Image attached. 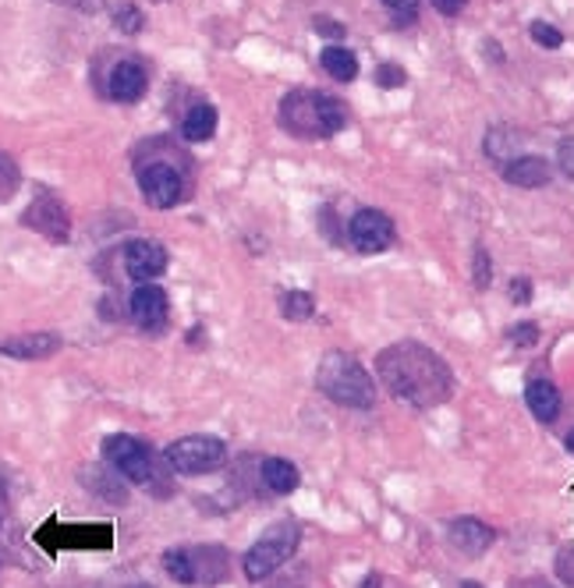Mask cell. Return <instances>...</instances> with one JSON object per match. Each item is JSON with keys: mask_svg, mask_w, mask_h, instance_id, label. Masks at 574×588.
Segmentation results:
<instances>
[{"mask_svg": "<svg viewBox=\"0 0 574 588\" xmlns=\"http://www.w3.org/2000/svg\"><path fill=\"white\" fill-rule=\"evenodd\" d=\"M316 387L341 408L365 411L376 404V384L369 379V373H365V365L344 352L323 355V362H319V369H316Z\"/></svg>", "mask_w": 574, "mask_h": 588, "instance_id": "obj_3", "label": "cell"}, {"mask_svg": "<svg viewBox=\"0 0 574 588\" xmlns=\"http://www.w3.org/2000/svg\"><path fill=\"white\" fill-rule=\"evenodd\" d=\"M429 4H433L440 14H446V19H454V14H461V11H465V4H468V0H429Z\"/></svg>", "mask_w": 574, "mask_h": 588, "instance_id": "obj_35", "label": "cell"}, {"mask_svg": "<svg viewBox=\"0 0 574 588\" xmlns=\"http://www.w3.org/2000/svg\"><path fill=\"white\" fill-rule=\"evenodd\" d=\"M347 237H351V248L362 252V256H379V252H387L394 245L397 231H394V220L387 213L365 206V210L351 217Z\"/></svg>", "mask_w": 574, "mask_h": 588, "instance_id": "obj_9", "label": "cell"}, {"mask_svg": "<svg viewBox=\"0 0 574 588\" xmlns=\"http://www.w3.org/2000/svg\"><path fill=\"white\" fill-rule=\"evenodd\" d=\"M489 280H493L489 252H486V248H478V252H475V288H478V291H486V288H489Z\"/></svg>", "mask_w": 574, "mask_h": 588, "instance_id": "obj_26", "label": "cell"}, {"mask_svg": "<svg viewBox=\"0 0 574 588\" xmlns=\"http://www.w3.org/2000/svg\"><path fill=\"white\" fill-rule=\"evenodd\" d=\"M280 312L287 323H306L316 315V298L309 291H287L280 301Z\"/></svg>", "mask_w": 574, "mask_h": 588, "instance_id": "obj_21", "label": "cell"}, {"mask_svg": "<svg viewBox=\"0 0 574 588\" xmlns=\"http://www.w3.org/2000/svg\"><path fill=\"white\" fill-rule=\"evenodd\" d=\"M132 588H153V585H132Z\"/></svg>", "mask_w": 574, "mask_h": 588, "instance_id": "obj_40", "label": "cell"}, {"mask_svg": "<svg viewBox=\"0 0 574 588\" xmlns=\"http://www.w3.org/2000/svg\"><path fill=\"white\" fill-rule=\"evenodd\" d=\"M510 588H550L547 581H539V578H521V581H515Z\"/></svg>", "mask_w": 574, "mask_h": 588, "instance_id": "obj_36", "label": "cell"}, {"mask_svg": "<svg viewBox=\"0 0 574 588\" xmlns=\"http://www.w3.org/2000/svg\"><path fill=\"white\" fill-rule=\"evenodd\" d=\"M510 301H515V306H529L532 301V280L529 277L510 280Z\"/></svg>", "mask_w": 574, "mask_h": 588, "instance_id": "obj_31", "label": "cell"}, {"mask_svg": "<svg viewBox=\"0 0 574 588\" xmlns=\"http://www.w3.org/2000/svg\"><path fill=\"white\" fill-rule=\"evenodd\" d=\"M556 164H561V170L567 174V178L574 181V135L564 138L561 146H556Z\"/></svg>", "mask_w": 574, "mask_h": 588, "instance_id": "obj_30", "label": "cell"}, {"mask_svg": "<svg viewBox=\"0 0 574 588\" xmlns=\"http://www.w3.org/2000/svg\"><path fill=\"white\" fill-rule=\"evenodd\" d=\"M376 86H383V89L405 86V71L397 68V65H379V71H376Z\"/></svg>", "mask_w": 574, "mask_h": 588, "instance_id": "obj_28", "label": "cell"}, {"mask_svg": "<svg viewBox=\"0 0 574 588\" xmlns=\"http://www.w3.org/2000/svg\"><path fill=\"white\" fill-rule=\"evenodd\" d=\"M121 263H124V274L139 280V284H153L156 277L167 274V252L164 245L146 242V237H139V242H128L121 248Z\"/></svg>", "mask_w": 574, "mask_h": 588, "instance_id": "obj_11", "label": "cell"}, {"mask_svg": "<svg viewBox=\"0 0 574 588\" xmlns=\"http://www.w3.org/2000/svg\"><path fill=\"white\" fill-rule=\"evenodd\" d=\"M114 25L121 29L124 36H139L142 25H146V19H142V11L135 4H118L114 8Z\"/></svg>", "mask_w": 574, "mask_h": 588, "instance_id": "obj_23", "label": "cell"}, {"mask_svg": "<svg viewBox=\"0 0 574 588\" xmlns=\"http://www.w3.org/2000/svg\"><path fill=\"white\" fill-rule=\"evenodd\" d=\"M319 65H323V71L330 75V78H338V82H355L358 78V57L351 54V51H344V46H327L323 54H319Z\"/></svg>", "mask_w": 574, "mask_h": 588, "instance_id": "obj_20", "label": "cell"}, {"mask_svg": "<svg viewBox=\"0 0 574 588\" xmlns=\"http://www.w3.org/2000/svg\"><path fill=\"white\" fill-rule=\"evenodd\" d=\"M139 192L153 210H170L185 199V170L167 156L139 160Z\"/></svg>", "mask_w": 574, "mask_h": 588, "instance_id": "obj_8", "label": "cell"}, {"mask_svg": "<svg viewBox=\"0 0 574 588\" xmlns=\"http://www.w3.org/2000/svg\"><path fill=\"white\" fill-rule=\"evenodd\" d=\"M164 567H167V575L181 585H196V581L217 585V581H228L231 556L223 546H178L164 553Z\"/></svg>", "mask_w": 574, "mask_h": 588, "instance_id": "obj_6", "label": "cell"}, {"mask_svg": "<svg viewBox=\"0 0 574 588\" xmlns=\"http://www.w3.org/2000/svg\"><path fill=\"white\" fill-rule=\"evenodd\" d=\"M103 457H107V465L118 475H124L128 482L146 486V489H164V497H167L170 486L164 482V468H159L156 454L142 440L128 436V433L107 436L103 440Z\"/></svg>", "mask_w": 574, "mask_h": 588, "instance_id": "obj_4", "label": "cell"}, {"mask_svg": "<svg viewBox=\"0 0 574 588\" xmlns=\"http://www.w3.org/2000/svg\"><path fill=\"white\" fill-rule=\"evenodd\" d=\"M19 185H22L19 164H14L8 153H0V202H8L14 192H19Z\"/></svg>", "mask_w": 574, "mask_h": 588, "instance_id": "obj_22", "label": "cell"}, {"mask_svg": "<svg viewBox=\"0 0 574 588\" xmlns=\"http://www.w3.org/2000/svg\"><path fill=\"white\" fill-rule=\"evenodd\" d=\"M164 461L178 475H210L228 461V447L217 436H181L164 451Z\"/></svg>", "mask_w": 574, "mask_h": 588, "instance_id": "obj_7", "label": "cell"}, {"mask_svg": "<svg viewBox=\"0 0 574 588\" xmlns=\"http://www.w3.org/2000/svg\"><path fill=\"white\" fill-rule=\"evenodd\" d=\"M298 543H301V524L291 521V518L277 521L274 529H266V532L252 543V550L245 553V561H242L245 578H249V581L269 578L274 570H280L287 561H291L295 550H298Z\"/></svg>", "mask_w": 574, "mask_h": 588, "instance_id": "obj_5", "label": "cell"}, {"mask_svg": "<svg viewBox=\"0 0 574 588\" xmlns=\"http://www.w3.org/2000/svg\"><path fill=\"white\" fill-rule=\"evenodd\" d=\"M461 588H483V585H475V581H465V585H461Z\"/></svg>", "mask_w": 574, "mask_h": 588, "instance_id": "obj_39", "label": "cell"}, {"mask_svg": "<svg viewBox=\"0 0 574 588\" xmlns=\"http://www.w3.org/2000/svg\"><path fill=\"white\" fill-rule=\"evenodd\" d=\"M446 539H451V546L457 553H465V556H483L489 546H493V539H497V532L489 529V524H483L478 518H454L451 521V529H446Z\"/></svg>", "mask_w": 574, "mask_h": 588, "instance_id": "obj_14", "label": "cell"}, {"mask_svg": "<svg viewBox=\"0 0 574 588\" xmlns=\"http://www.w3.org/2000/svg\"><path fill=\"white\" fill-rule=\"evenodd\" d=\"M525 404L539 422H553L561 415V390H556L547 376H532L529 387H525Z\"/></svg>", "mask_w": 574, "mask_h": 588, "instance_id": "obj_17", "label": "cell"}, {"mask_svg": "<svg viewBox=\"0 0 574 588\" xmlns=\"http://www.w3.org/2000/svg\"><path fill=\"white\" fill-rule=\"evenodd\" d=\"M362 588H383V578H379V575H369Z\"/></svg>", "mask_w": 574, "mask_h": 588, "instance_id": "obj_37", "label": "cell"}, {"mask_svg": "<svg viewBox=\"0 0 574 588\" xmlns=\"http://www.w3.org/2000/svg\"><path fill=\"white\" fill-rule=\"evenodd\" d=\"M54 4L75 8V11H82V14H96V11H103V0H54Z\"/></svg>", "mask_w": 574, "mask_h": 588, "instance_id": "obj_34", "label": "cell"}, {"mask_svg": "<svg viewBox=\"0 0 574 588\" xmlns=\"http://www.w3.org/2000/svg\"><path fill=\"white\" fill-rule=\"evenodd\" d=\"M57 352H60V337H57V333H22V337L0 341V355L22 358V362L51 358V355H57Z\"/></svg>", "mask_w": 574, "mask_h": 588, "instance_id": "obj_15", "label": "cell"}, {"mask_svg": "<svg viewBox=\"0 0 574 588\" xmlns=\"http://www.w3.org/2000/svg\"><path fill=\"white\" fill-rule=\"evenodd\" d=\"M564 443H567V451L574 454V429H571V433H567V440H564Z\"/></svg>", "mask_w": 574, "mask_h": 588, "instance_id": "obj_38", "label": "cell"}, {"mask_svg": "<svg viewBox=\"0 0 574 588\" xmlns=\"http://www.w3.org/2000/svg\"><path fill=\"white\" fill-rule=\"evenodd\" d=\"M556 578H561L567 588H574V546L556 556Z\"/></svg>", "mask_w": 574, "mask_h": 588, "instance_id": "obj_29", "label": "cell"}, {"mask_svg": "<svg viewBox=\"0 0 574 588\" xmlns=\"http://www.w3.org/2000/svg\"><path fill=\"white\" fill-rule=\"evenodd\" d=\"M510 344H518V347H532L539 341V326L536 323H518L515 330L507 333Z\"/></svg>", "mask_w": 574, "mask_h": 588, "instance_id": "obj_27", "label": "cell"}, {"mask_svg": "<svg viewBox=\"0 0 574 588\" xmlns=\"http://www.w3.org/2000/svg\"><path fill=\"white\" fill-rule=\"evenodd\" d=\"M510 142H515V135H510L507 129H493L486 135V153L493 156V160H507V156H510Z\"/></svg>", "mask_w": 574, "mask_h": 588, "instance_id": "obj_24", "label": "cell"}, {"mask_svg": "<svg viewBox=\"0 0 574 588\" xmlns=\"http://www.w3.org/2000/svg\"><path fill=\"white\" fill-rule=\"evenodd\" d=\"M217 107H210V103H196L185 114V121H181V135L188 138V142H210L213 135H217Z\"/></svg>", "mask_w": 574, "mask_h": 588, "instance_id": "obj_19", "label": "cell"}, {"mask_svg": "<svg viewBox=\"0 0 574 588\" xmlns=\"http://www.w3.org/2000/svg\"><path fill=\"white\" fill-rule=\"evenodd\" d=\"M301 482L298 468L291 465L287 457H266L263 461V486L269 492H277V497H287V492H295Z\"/></svg>", "mask_w": 574, "mask_h": 588, "instance_id": "obj_18", "label": "cell"}, {"mask_svg": "<svg viewBox=\"0 0 574 588\" xmlns=\"http://www.w3.org/2000/svg\"><path fill=\"white\" fill-rule=\"evenodd\" d=\"M347 107L319 89H295L280 100V124L295 138H333L347 129Z\"/></svg>", "mask_w": 574, "mask_h": 588, "instance_id": "obj_2", "label": "cell"}, {"mask_svg": "<svg viewBox=\"0 0 574 588\" xmlns=\"http://www.w3.org/2000/svg\"><path fill=\"white\" fill-rule=\"evenodd\" d=\"M312 29H316L319 36H327V40H344V25L333 22V19H316Z\"/></svg>", "mask_w": 574, "mask_h": 588, "instance_id": "obj_33", "label": "cell"}, {"mask_svg": "<svg viewBox=\"0 0 574 588\" xmlns=\"http://www.w3.org/2000/svg\"><path fill=\"white\" fill-rule=\"evenodd\" d=\"M532 40L539 43V46H547V51H556V46L564 43V36H561V29H553L550 22H532Z\"/></svg>", "mask_w": 574, "mask_h": 588, "instance_id": "obj_25", "label": "cell"}, {"mask_svg": "<svg viewBox=\"0 0 574 588\" xmlns=\"http://www.w3.org/2000/svg\"><path fill=\"white\" fill-rule=\"evenodd\" d=\"M376 373L387 390L411 408H440L454 393V373L433 347L419 341H401L383 347L376 358Z\"/></svg>", "mask_w": 574, "mask_h": 588, "instance_id": "obj_1", "label": "cell"}, {"mask_svg": "<svg viewBox=\"0 0 574 588\" xmlns=\"http://www.w3.org/2000/svg\"><path fill=\"white\" fill-rule=\"evenodd\" d=\"M22 224L29 231H36L43 237H51L54 245H64L71 237V217H68V206H64L57 196L43 192L29 202V210L22 217Z\"/></svg>", "mask_w": 574, "mask_h": 588, "instance_id": "obj_10", "label": "cell"}, {"mask_svg": "<svg viewBox=\"0 0 574 588\" xmlns=\"http://www.w3.org/2000/svg\"><path fill=\"white\" fill-rule=\"evenodd\" d=\"M550 164L542 156H515L504 164V181L515 188H542L550 185Z\"/></svg>", "mask_w": 574, "mask_h": 588, "instance_id": "obj_16", "label": "cell"}, {"mask_svg": "<svg viewBox=\"0 0 574 588\" xmlns=\"http://www.w3.org/2000/svg\"><path fill=\"white\" fill-rule=\"evenodd\" d=\"M128 312H132V320L142 330H164L167 326V315H170V301L167 291L156 288V284H139L128 298Z\"/></svg>", "mask_w": 574, "mask_h": 588, "instance_id": "obj_12", "label": "cell"}, {"mask_svg": "<svg viewBox=\"0 0 574 588\" xmlns=\"http://www.w3.org/2000/svg\"><path fill=\"white\" fill-rule=\"evenodd\" d=\"M390 11H394V19L397 22H411L415 19V11H419V0H383Z\"/></svg>", "mask_w": 574, "mask_h": 588, "instance_id": "obj_32", "label": "cell"}, {"mask_svg": "<svg viewBox=\"0 0 574 588\" xmlns=\"http://www.w3.org/2000/svg\"><path fill=\"white\" fill-rule=\"evenodd\" d=\"M146 89H150L146 68H142L139 60H118L114 71H110V82H107L110 100H118V103H139L142 97H146Z\"/></svg>", "mask_w": 574, "mask_h": 588, "instance_id": "obj_13", "label": "cell"}]
</instances>
